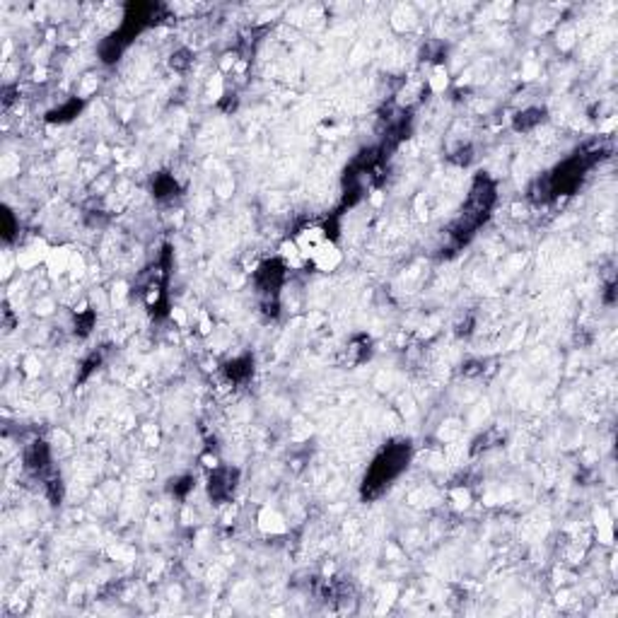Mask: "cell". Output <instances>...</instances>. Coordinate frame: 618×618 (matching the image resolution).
<instances>
[{
    "label": "cell",
    "mask_w": 618,
    "mask_h": 618,
    "mask_svg": "<svg viewBox=\"0 0 618 618\" xmlns=\"http://www.w3.org/2000/svg\"><path fill=\"white\" fill-rule=\"evenodd\" d=\"M259 529H261L263 534H283L288 529V524H285V519L275 509L263 507L259 512Z\"/></svg>",
    "instance_id": "cell-1"
},
{
    "label": "cell",
    "mask_w": 618,
    "mask_h": 618,
    "mask_svg": "<svg viewBox=\"0 0 618 618\" xmlns=\"http://www.w3.org/2000/svg\"><path fill=\"white\" fill-rule=\"evenodd\" d=\"M314 261H316V266H319L321 271H333V268L341 263V251H338V249H333V247H329V244L324 242V244L314 251Z\"/></svg>",
    "instance_id": "cell-2"
},
{
    "label": "cell",
    "mask_w": 618,
    "mask_h": 618,
    "mask_svg": "<svg viewBox=\"0 0 618 618\" xmlns=\"http://www.w3.org/2000/svg\"><path fill=\"white\" fill-rule=\"evenodd\" d=\"M70 256H73V251H68V249H51L49 251V256H46V266H49V271L54 275H61L68 271L70 266Z\"/></svg>",
    "instance_id": "cell-3"
},
{
    "label": "cell",
    "mask_w": 618,
    "mask_h": 618,
    "mask_svg": "<svg viewBox=\"0 0 618 618\" xmlns=\"http://www.w3.org/2000/svg\"><path fill=\"white\" fill-rule=\"evenodd\" d=\"M391 20H394V22H391L394 29H398V32H406V29H411L413 25H415V15H413L411 8H398Z\"/></svg>",
    "instance_id": "cell-4"
},
{
    "label": "cell",
    "mask_w": 618,
    "mask_h": 618,
    "mask_svg": "<svg viewBox=\"0 0 618 618\" xmlns=\"http://www.w3.org/2000/svg\"><path fill=\"white\" fill-rule=\"evenodd\" d=\"M459 432H461V423L459 420H447V423H442V427L437 430V437H440L442 442H452L459 437Z\"/></svg>",
    "instance_id": "cell-5"
},
{
    "label": "cell",
    "mask_w": 618,
    "mask_h": 618,
    "mask_svg": "<svg viewBox=\"0 0 618 618\" xmlns=\"http://www.w3.org/2000/svg\"><path fill=\"white\" fill-rule=\"evenodd\" d=\"M596 526H599V541L611 543V522H608V514L606 509H596Z\"/></svg>",
    "instance_id": "cell-6"
},
{
    "label": "cell",
    "mask_w": 618,
    "mask_h": 618,
    "mask_svg": "<svg viewBox=\"0 0 618 618\" xmlns=\"http://www.w3.org/2000/svg\"><path fill=\"white\" fill-rule=\"evenodd\" d=\"M447 70H444V66H437V68L432 70V75H430V87H432V92H444V87H447Z\"/></svg>",
    "instance_id": "cell-7"
},
{
    "label": "cell",
    "mask_w": 618,
    "mask_h": 618,
    "mask_svg": "<svg viewBox=\"0 0 618 618\" xmlns=\"http://www.w3.org/2000/svg\"><path fill=\"white\" fill-rule=\"evenodd\" d=\"M0 169H3L5 177H13V174L20 172V160H17L15 155H5V157L0 160Z\"/></svg>",
    "instance_id": "cell-8"
},
{
    "label": "cell",
    "mask_w": 618,
    "mask_h": 618,
    "mask_svg": "<svg viewBox=\"0 0 618 618\" xmlns=\"http://www.w3.org/2000/svg\"><path fill=\"white\" fill-rule=\"evenodd\" d=\"M452 502L456 509H464L468 507V502H471V495H468V490H464V488H456L452 493Z\"/></svg>",
    "instance_id": "cell-9"
},
{
    "label": "cell",
    "mask_w": 618,
    "mask_h": 618,
    "mask_svg": "<svg viewBox=\"0 0 618 618\" xmlns=\"http://www.w3.org/2000/svg\"><path fill=\"white\" fill-rule=\"evenodd\" d=\"M68 271H70V275H73V278H80V275L85 273V261H83V256H80V254H73V256H70Z\"/></svg>",
    "instance_id": "cell-10"
},
{
    "label": "cell",
    "mask_w": 618,
    "mask_h": 618,
    "mask_svg": "<svg viewBox=\"0 0 618 618\" xmlns=\"http://www.w3.org/2000/svg\"><path fill=\"white\" fill-rule=\"evenodd\" d=\"M220 92H222V78L215 75L210 80V85H208V95H210V99H220Z\"/></svg>",
    "instance_id": "cell-11"
},
{
    "label": "cell",
    "mask_w": 618,
    "mask_h": 618,
    "mask_svg": "<svg viewBox=\"0 0 618 618\" xmlns=\"http://www.w3.org/2000/svg\"><path fill=\"white\" fill-rule=\"evenodd\" d=\"M51 312H54V300H51V297H44L42 302H37V314L49 316Z\"/></svg>",
    "instance_id": "cell-12"
},
{
    "label": "cell",
    "mask_w": 618,
    "mask_h": 618,
    "mask_svg": "<svg viewBox=\"0 0 618 618\" xmlns=\"http://www.w3.org/2000/svg\"><path fill=\"white\" fill-rule=\"evenodd\" d=\"M39 370H42V365H39L37 357H27V360H25V372H27L29 377H37Z\"/></svg>",
    "instance_id": "cell-13"
},
{
    "label": "cell",
    "mask_w": 618,
    "mask_h": 618,
    "mask_svg": "<svg viewBox=\"0 0 618 618\" xmlns=\"http://www.w3.org/2000/svg\"><path fill=\"white\" fill-rule=\"evenodd\" d=\"M413 411H415V408H413V401L403 396L401 398V413H403V415H413Z\"/></svg>",
    "instance_id": "cell-14"
},
{
    "label": "cell",
    "mask_w": 618,
    "mask_h": 618,
    "mask_svg": "<svg viewBox=\"0 0 618 618\" xmlns=\"http://www.w3.org/2000/svg\"><path fill=\"white\" fill-rule=\"evenodd\" d=\"M524 75H526V80H534V75H536L534 63H526V66H524Z\"/></svg>",
    "instance_id": "cell-15"
},
{
    "label": "cell",
    "mask_w": 618,
    "mask_h": 618,
    "mask_svg": "<svg viewBox=\"0 0 618 618\" xmlns=\"http://www.w3.org/2000/svg\"><path fill=\"white\" fill-rule=\"evenodd\" d=\"M172 316L177 319V321H179V324H181V326L186 324V314H184V309H174V312H172Z\"/></svg>",
    "instance_id": "cell-16"
},
{
    "label": "cell",
    "mask_w": 618,
    "mask_h": 618,
    "mask_svg": "<svg viewBox=\"0 0 618 618\" xmlns=\"http://www.w3.org/2000/svg\"><path fill=\"white\" fill-rule=\"evenodd\" d=\"M394 594H396V587H394V584H389V596H394ZM384 601H386V606L394 601V599H386V591H384Z\"/></svg>",
    "instance_id": "cell-17"
},
{
    "label": "cell",
    "mask_w": 618,
    "mask_h": 618,
    "mask_svg": "<svg viewBox=\"0 0 618 618\" xmlns=\"http://www.w3.org/2000/svg\"><path fill=\"white\" fill-rule=\"evenodd\" d=\"M234 63V56H225V61H222V68H230Z\"/></svg>",
    "instance_id": "cell-18"
}]
</instances>
